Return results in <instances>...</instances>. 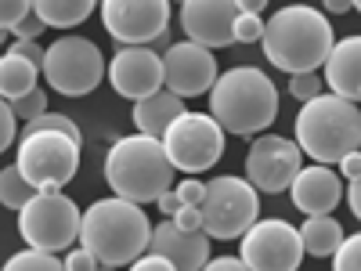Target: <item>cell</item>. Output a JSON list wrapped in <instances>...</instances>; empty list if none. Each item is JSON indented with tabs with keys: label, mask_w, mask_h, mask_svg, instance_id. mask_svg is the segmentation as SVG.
I'll return each instance as SVG.
<instances>
[{
	"label": "cell",
	"mask_w": 361,
	"mask_h": 271,
	"mask_svg": "<svg viewBox=\"0 0 361 271\" xmlns=\"http://www.w3.org/2000/svg\"><path fill=\"white\" fill-rule=\"evenodd\" d=\"M333 22H325V11L311 4H289L267 18L260 47L267 62L282 73H318L333 51Z\"/></svg>",
	"instance_id": "1"
},
{
	"label": "cell",
	"mask_w": 361,
	"mask_h": 271,
	"mask_svg": "<svg viewBox=\"0 0 361 271\" xmlns=\"http://www.w3.org/2000/svg\"><path fill=\"white\" fill-rule=\"evenodd\" d=\"M152 221L130 199H98L80 217V246L98 257L105 267H130L141 253H148Z\"/></svg>",
	"instance_id": "2"
},
{
	"label": "cell",
	"mask_w": 361,
	"mask_h": 271,
	"mask_svg": "<svg viewBox=\"0 0 361 271\" xmlns=\"http://www.w3.org/2000/svg\"><path fill=\"white\" fill-rule=\"evenodd\" d=\"M209 116L224 127V134H264L279 119V87L257 66H235L209 87Z\"/></svg>",
	"instance_id": "3"
},
{
	"label": "cell",
	"mask_w": 361,
	"mask_h": 271,
	"mask_svg": "<svg viewBox=\"0 0 361 271\" xmlns=\"http://www.w3.org/2000/svg\"><path fill=\"white\" fill-rule=\"evenodd\" d=\"M293 138L300 152L311 156L322 167H336L343 156L361 148V109L357 102H347L333 90H322L318 98L304 102L296 112Z\"/></svg>",
	"instance_id": "4"
},
{
	"label": "cell",
	"mask_w": 361,
	"mask_h": 271,
	"mask_svg": "<svg viewBox=\"0 0 361 271\" xmlns=\"http://www.w3.org/2000/svg\"><path fill=\"white\" fill-rule=\"evenodd\" d=\"M173 163L159 138L148 134H130L112 141L105 156V181L112 195L130 199L137 206L156 203L166 188H173Z\"/></svg>",
	"instance_id": "5"
},
{
	"label": "cell",
	"mask_w": 361,
	"mask_h": 271,
	"mask_svg": "<svg viewBox=\"0 0 361 271\" xmlns=\"http://www.w3.org/2000/svg\"><path fill=\"white\" fill-rule=\"evenodd\" d=\"M80 217L83 210L66 195V188H40L18 210V235L33 250L66 253L80 243Z\"/></svg>",
	"instance_id": "6"
},
{
	"label": "cell",
	"mask_w": 361,
	"mask_h": 271,
	"mask_svg": "<svg viewBox=\"0 0 361 271\" xmlns=\"http://www.w3.org/2000/svg\"><path fill=\"white\" fill-rule=\"evenodd\" d=\"M199 210H202V231L209 239H217V243L243 239L260 221V192L246 177L221 174L209 177Z\"/></svg>",
	"instance_id": "7"
},
{
	"label": "cell",
	"mask_w": 361,
	"mask_h": 271,
	"mask_svg": "<svg viewBox=\"0 0 361 271\" xmlns=\"http://www.w3.org/2000/svg\"><path fill=\"white\" fill-rule=\"evenodd\" d=\"M15 167L33 188H66L80 170V141L62 131L22 134Z\"/></svg>",
	"instance_id": "8"
},
{
	"label": "cell",
	"mask_w": 361,
	"mask_h": 271,
	"mask_svg": "<svg viewBox=\"0 0 361 271\" xmlns=\"http://www.w3.org/2000/svg\"><path fill=\"white\" fill-rule=\"evenodd\" d=\"M51 90L66 98H83L90 95L102 80H105V58H102V47L87 37H58L51 47H47V58H44V73H40Z\"/></svg>",
	"instance_id": "9"
},
{
	"label": "cell",
	"mask_w": 361,
	"mask_h": 271,
	"mask_svg": "<svg viewBox=\"0 0 361 271\" xmlns=\"http://www.w3.org/2000/svg\"><path fill=\"white\" fill-rule=\"evenodd\" d=\"M159 141L166 148L173 170L192 174V177H199L202 170H209L224 156V127L209 112H192L188 109L185 116H177L166 127V134Z\"/></svg>",
	"instance_id": "10"
},
{
	"label": "cell",
	"mask_w": 361,
	"mask_h": 271,
	"mask_svg": "<svg viewBox=\"0 0 361 271\" xmlns=\"http://www.w3.org/2000/svg\"><path fill=\"white\" fill-rule=\"evenodd\" d=\"M238 257L250 271H300L307 253L296 224L282 217H264L238 239Z\"/></svg>",
	"instance_id": "11"
},
{
	"label": "cell",
	"mask_w": 361,
	"mask_h": 271,
	"mask_svg": "<svg viewBox=\"0 0 361 271\" xmlns=\"http://www.w3.org/2000/svg\"><path fill=\"white\" fill-rule=\"evenodd\" d=\"M98 11L119 47H152L170 25V0H102Z\"/></svg>",
	"instance_id": "12"
},
{
	"label": "cell",
	"mask_w": 361,
	"mask_h": 271,
	"mask_svg": "<svg viewBox=\"0 0 361 271\" xmlns=\"http://www.w3.org/2000/svg\"><path fill=\"white\" fill-rule=\"evenodd\" d=\"M304 167V152L293 138H279V134H267L257 138L246 152V181L257 192H289L293 177Z\"/></svg>",
	"instance_id": "13"
},
{
	"label": "cell",
	"mask_w": 361,
	"mask_h": 271,
	"mask_svg": "<svg viewBox=\"0 0 361 271\" xmlns=\"http://www.w3.org/2000/svg\"><path fill=\"white\" fill-rule=\"evenodd\" d=\"M217 58L209 47L195 40H180L163 51V87L173 90L177 98H199L209 95V87L217 83Z\"/></svg>",
	"instance_id": "14"
},
{
	"label": "cell",
	"mask_w": 361,
	"mask_h": 271,
	"mask_svg": "<svg viewBox=\"0 0 361 271\" xmlns=\"http://www.w3.org/2000/svg\"><path fill=\"white\" fill-rule=\"evenodd\" d=\"M105 73L119 98L141 102L163 90V54L156 47H119Z\"/></svg>",
	"instance_id": "15"
},
{
	"label": "cell",
	"mask_w": 361,
	"mask_h": 271,
	"mask_svg": "<svg viewBox=\"0 0 361 271\" xmlns=\"http://www.w3.org/2000/svg\"><path fill=\"white\" fill-rule=\"evenodd\" d=\"M235 22H238V0H185L180 4V25L188 40L217 51L235 44Z\"/></svg>",
	"instance_id": "16"
},
{
	"label": "cell",
	"mask_w": 361,
	"mask_h": 271,
	"mask_svg": "<svg viewBox=\"0 0 361 271\" xmlns=\"http://www.w3.org/2000/svg\"><path fill=\"white\" fill-rule=\"evenodd\" d=\"M289 199L300 214L307 217H318V214H333L343 199V177L333 170V167H322V163H311V167H300V174L293 177L289 185Z\"/></svg>",
	"instance_id": "17"
},
{
	"label": "cell",
	"mask_w": 361,
	"mask_h": 271,
	"mask_svg": "<svg viewBox=\"0 0 361 271\" xmlns=\"http://www.w3.org/2000/svg\"><path fill=\"white\" fill-rule=\"evenodd\" d=\"M148 253H159L177 271H202V264L209 260V235L206 231H185L170 217H163L159 224H152Z\"/></svg>",
	"instance_id": "18"
},
{
	"label": "cell",
	"mask_w": 361,
	"mask_h": 271,
	"mask_svg": "<svg viewBox=\"0 0 361 271\" xmlns=\"http://www.w3.org/2000/svg\"><path fill=\"white\" fill-rule=\"evenodd\" d=\"M325 87L347 102H361V37H343L325 58Z\"/></svg>",
	"instance_id": "19"
},
{
	"label": "cell",
	"mask_w": 361,
	"mask_h": 271,
	"mask_svg": "<svg viewBox=\"0 0 361 271\" xmlns=\"http://www.w3.org/2000/svg\"><path fill=\"white\" fill-rule=\"evenodd\" d=\"M185 98H177L173 90H156V95H148L141 102H134V127L137 134H148V138H163L166 127L173 124L177 116H185Z\"/></svg>",
	"instance_id": "20"
},
{
	"label": "cell",
	"mask_w": 361,
	"mask_h": 271,
	"mask_svg": "<svg viewBox=\"0 0 361 271\" xmlns=\"http://www.w3.org/2000/svg\"><path fill=\"white\" fill-rule=\"evenodd\" d=\"M343 224L333 217V214H318V217H307L300 224V243H304V253L311 257H333L343 243Z\"/></svg>",
	"instance_id": "21"
},
{
	"label": "cell",
	"mask_w": 361,
	"mask_h": 271,
	"mask_svg": "<svg viewBox=\"0 0 361 271\" xmlns=\"http://www.w3.org/2000/svg\"><path fill=\"white\" fill-rule=\"evenodd\" d=\"M102 0H33V11L47 22V29H73L94 15Z\"/></svg>",
	"instance_id": "22"
},
{
	"label": "cell",
	"mask_w": 361,
	"mask_h": 271,
	"mask_svg": "<svg viewBox=\"0 0 361 271\" xmlns=\"http://www.w3.org/2000/svg\"><path fill=\"white\" fill-rule=\"evenodd\" d=\"M40 80V69L33 62H25V58L18 54H0V98L4 102H15L22 95H29V90L37 87Z\"/></svg>",
	"instance_id": "23"
},
{
	"label": "cell",
	"mask_w": 361,
	"mask_h": 271,
	"mask_svg": "<svg viewBox=\"0 0 361 271\" xmlns=\"http://www.w3.org/2000/svg\"><path fill=\"white\" fill-rule=\"evenodd\" d=\"M40 188H33L29 181L22 177L18 167H4L0 170V206H8V210H22L29 199H33Z\"/></svg>",
	"instance_id": "24"
},
{
	"label": "cell",
	"mask_w": 361,
	"mask_h": 271,
	"mask_svg": "<svg viewBox=\"0 0 361 271\" xmlns=\"http://www.w3.org/2000/svg\"><path fill=\"white\" fill-rule=\"evenodd\" d=\"M0 271H66V260L58 253H44V250L25 246L22 253H11Z\"/></svg>",
	"instance_id": "25"
},
{
	"label": "cell",
	"mask_w": 361,
	"mask_h": 271,
	"mask_svg": "<svg viewBox=\"0 0 361 271\" xmlns=\"http://www.w3.org/2000/svg\"><path fill=\"white\" fill-rule=\"evenodd\" d=\"M37 131H62V134H69L73 141H83V134H80V127L73 124L69 116H62V112H44V116H37V119H29V124L22 127V134H37ZM18 134V138H22Z\"/></svg>",
	"instance_id": "26"
},
{
	"label": "cell",
	"mask_w": 361,
	"mask_h": 271,
	"mask_svg": "<svg viewBox=\"0 0 361 271\" xmlns=\"http://www.w3.org/2000/svg\"><path fill=\"white\" fill-rule=\"evenodd\" d=\"M329 260H333V271H361V231L343 235L340 250L329 257Z\"/></svg>",
	"instance_id": "27"
},
{
	"label": "cell",
	"mask_w": 361,
	"mask_h": 271,
	"mask_svg": "<svg viewBox=\"0 0 361 271\" xmlns=\"http://www.w3.org/2000/svg\"><path fill=\"white\" fill-rule=\"evenodd\" d=\"M8 105H11V112L22 119V124H29V119H37V116L47 112V90L44 87H33L29 95H22V98H15Z\"/></svg>",
	"instance_id": "28"
},
{
	"label": "cell",
	"mask_w": 361,
	"mask_h": 271,
	"mask_svg": "<svg viewBox=\"0 0 361 271\" xmlns=\"http://www.w3.org/2000/svg\"><path fill=\"white\" fill-rule=\"evenodd\" d=\"M325 90V80L318 76V73H293L289 76V95L304 105V102H311V98H318Z\"/></svg>",
	"instance_id": "29"
},
{
	"label": "cell",
	"mask_w": 361,
	"mask_h": 271,
	"mask_svg": "<svg viewBox=\"0 0 361 271\" xmlns=\"http://www.w3.org/2000/svg\"><path fill=\"white\" fill-rule=\"evenodd\" d=\"M264 25H267V22H264L260 15L238 11V22H235V44H260Z\"/></svg>",
	"instance_id": "30"
},
{
	"label": "cell",
	"mask_w": 361,
	"mask_h": 271,
	"mask_svg": "<svg viewBox=\"0 0 361 271\" xmlns=\"http://www.w3.org/2000/svg\"><path fill=\"white\" fill-rule=\"evenodd\" d=\"M29 11H33V0H0V29H15Z\"/></svg>",
	"instance_id": "31"
},
{
	"label": "cell",
	"mask_w": 361,
	"mask_h": 271,
	"mask_svg": "<svg viewBox=\"0 0 361 271\" xmlns=\"http://www.w3.org/2000/svg\"><path fill=\"white\" fill-rule=\"evenodd\" d=\"M18 116L11 112V105L0 98V152H8V148L15 145V138H18Z\"/></svg>",
	"instance_id": "32"
},
{
	"label": "cell",
	"mask_w": 361,
	"mask_h": 271,
	"mask_svg": "<svg viewBox=\"0 0 361 271\" xmlns=\"http://www.w3.org/2000/svg\"><path fill=\"white\" fill-rule=\"evenodd\" d=\"M8 51H11V54H18V58H25V62H33V66L44 73V58H47V47H40V40H15Z\"/></svg>",
	"instance_id": "33"
},
{
	"label": "cell",
	"mask_w": 361,
	"mask_h": 271,
	"mask_svg": "<svg viewBox=\"0 0 361 271\" xmlns=\"http://www.w3.org/2000/svg\"><path fill=\"white\" fill-rule=\"evenodd\" d=\"M102 264H98V257L90 253V250H83V246H73V250H66V271H98Z\"/></svg>",
	"instance_id": "34"
},
{
	"label": "cell",
	"mask_w": 361,
	"mask_h": 271,
	"mask_svg": "<svg viewBox=\"0 0 361 271\" xmlns=\"http://www.w3.org/2000/svg\"><path fill=\"white\" fill-rule=\"evenodd\" d=\"M177 195H180V203H185V206H199L202 203V195H206V181H199V177H185V181H180V185L173 188Z\"/></svg>",
	"instance_id": "35"
},
{
	"label": "cell",
	"mask_w": 361,
	"mask_h": 271,
	"mask_svg": "<svg viewBox=\"0 0 361 271\" xmlns=\"http://www.w3.org/2000/svg\"><path fill=\"white\" fill-rule=\"evenodd\" d=\"M44 29H47V22H44L37 11H29V15H25V18L11 29V33H15V40H40Z\"/></svg>",
	"instance_id": "36"
},
{
	"label": "cell",
	"mask_w": 361,
	"mask_h": 271,
	"mask_svg": "<svg viewBox=\"0 0 361 271\" xmlns=\"http://www.w3.org/2000/svg\"><path fill=\"white\" fill-rule=\"evenodd\" d=\"M177 228H185V231H202V210L199 206H185V203H180V210H177V214L170 217Z\"/></svg>",
	"instance_id": "37"
},
{
	"label": "cell",
	"mask_w": 361,
	"mask_h": 271,
	"mask_svg": "<svg viewBox=\"0 0 361 271\" xmlns=\"http://www.w3.org/2000/svg\"><path fill=\"white\" fill-rule=\"evenodd\" d=\"M127 271H177V267H173L170 260H163L159 253H141V257H137V260H134Z\"/></svg>",
	"instance_id": "38"
},
{
	"label": "cell",
	"mask_w": 361,
	"mask_h": 271,
	"mask_svg": "<svg viewBox=\"0 0 361 271\" xmlns=\"http://www.w3.org/2000/svg\"><path fill=\"white\" fill-rule=\"evenodd\" d=\"M202 271H250V267H246L243 257H228V253H224V257H209V260L202 264Z\"/></svg>",
	"instance_id": "39"
},
{
	"label": "cell",
	"mask_w": 361,
	"mask_h": 271,
	"mask_svg": "<svg viewBox=\"0 0 361 271\" xmlns=\"http://www.w3.org/2000/svg\"><path fill=\"white\" fill-rule=\"evenodd\" d=\"M336 167H340V177L357 181V177H361V148H357V152H350V156H343Z\"/></svg>",
	"instance_id": "40"
},
{
	"label": "cell",
	"mask_w": 361,
	"mask_h": 271,
	"mask_svg": "<svg viewBox=\"0 0 361 271\" xmlns=\"http://www.w3.org/2000/svg\"><path fill=\"white\" fill-rule=\"evenodd\" d=\"M343 199H347V206H350V214L361 221V177H357V181H347Z\"/></svg>",
	"instance_id": "41"
},
{
	"label": "cell",
	"mask_w": 361,
	"mask_h": 271,
	"mask_svg": "<svg viewBox=\"0 0 361 271\" xmlns=\"http://www.w3.org/2000/svg\"><path fill=\"white\" fill-rule=\"evenodd\" d=\"M156 206H159V214H163V217H173L177 210H180V195H177L173 188H166V192L156 199Z\"/></svg>",
	"instance_id": "42"
},
{
	"label": "cell",
	"mask_w": 361,
	"mask_h": 271,
	"mask_svg": "<svg viewBox=\"0 0 361 271\" xmlns=\"http://www.w3.org/2000/svg\"><path fill=\"white\" fill-rule=\"evenodd\" d=\"M322 8L329 15H347L350 11V0H322Z\"/></svg>",
	"instance_id": "43"
},
{
	"label": "cell",
	"mask_w": 361,
	"mask_h": 271,
	"mask_svg": "<svg viewBox=\"0 0 361 271\" xmlns=\"http://www.w3.org/2000/svg\"><path fill=\"white\" fill-rule=\"evenodd\" d=\"M267 8V0H238V11H250V15H260Z\"/></svg>",
	"instance_id": "44"
},
{
	"label": "cell",
	"mask_w": 361,
	"mask_h": 271,
	"mask_svg": "<svg viewBox=\"0 0 361 271\" xmlns=\"http://www.w3.org/2000/svg\"><path fill=\"white\" fill-rule=\"evenodd\" d=\"M350 8H357V11H361V0H350Z\"/></svg>",
	"instance_id": "45"
},
{
	"label": "cell",
	"mask_w": 361,
	"mask_h": 271,
	"mask_svg": "<svg viewBox=\"0 0 361 271\" xmlns=\"http://www.w3.org/2000/svg\"><path fill=\"white\" fill-rule=\"evenodd\" d=\"M98 271H119V267H105V264H102V267H98Z\"/></svg>",
	"instance_id": "46"
},
{
	"label": "cell",
	"mask_w": 361,
	"mask_h": 271,
	"mask_svg": "<svg viewBox=\"0 0 361 271\" xmlns=\"http://www.w3.org/2000/svg\"><path fill=\"white\" fill-rule=\"evenodd\" d=\"M4 37H8V33H4V29H0V44H4Z\"/></svg>",
	"instance_id": "47"
},
{
	"label": "cell",
	"mask_w": 361,
	"mask_h": 271,
	"mask_svg": "<svg viewBox=\"0 0 361 271\" xmlns=\"http://www.w3.org/2000/svg\"><path fill=\"white\" fill-rule=\"evenodd\" d=\"M177 4H185V0H177Z\"/></svg>",
	"instance_id": "48"
}]
</instances>
